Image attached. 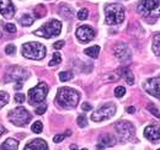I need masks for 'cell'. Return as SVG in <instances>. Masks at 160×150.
Instances as JSON below:
<instances>
[{
    "label": "cell",
    "instance_id": "obj_1",
    "mask_svg": "<svg viewBox=\"0 0 160 150\" xmlns=\"http://www.w3.org/2000/svg\"><path fill=\"white\" fill-rule=\"evenodd\" d=\"M79 92L72 88H62L56 97L57 103L63 108H74L79 102Z\"/></svg>",
    "mask_w": 160,
    "mask_h": 150
},
{
    "label": "cell",
    "instance_id": "obj_2",
    "mask_svg": "<svg viewBox=\"0 0 160 150\" xmlns=\"http://www.w3.org/2000/svg\"><path fill=\"white\" fill-rule=\"evenodd\" d=\"M124 20V8L121 4H108L105 8V22L107 25H118Z\"/></svg>",
    "mask_w": 160,
    "mask_h": 150
},
{
    "label": "cell",
    "instance_id": "obj_3",
    "mask_svg": "<svg viewBox=\"0 0 160 150\" xmlns=\"http://www.w3.org/2000/svg\"><path fill=\"white\" fill-rule=\"evenodd\" d=\"M137 10L144 18L157 19L160 16V0H140Z\"/></svg>",
    "mask_w": 160,
    "mask_h": 150
},
{
    "label": "cell",
    "instance_id": "obj_4",
    "mask_svg": "<svg viewBox=\"0 0 160 150\" xmlns=\"http://www.w3.org/2000/svg\"><path fill=\"white\" fill-rule=\"evenodd\" d=\"M22 56L28 59L41 60L46 57V47L38 42H27L22 46Z\"/></svg>",
    "mask_w": 160,
    "mask_h": 150
},
{
    "label": "cell",
    "instance_id": "obj_5",
    "mask_svg": "<svg viewBox=\"0 0 160 150\" xmlns=\"http://www.w3.org/2000/svg\"><path fill=\"white\" fill-rule=\"evenodd\" d=\"M62 31V22L58 20H51L43 26H41L38 30L35 31V35L43 38H52L58 36Z\"/></svg>",
    "mask_w": 160,
    "mask_h": 150
},
{
    "label": "cell",
    "instance_id": "obj_6",
    "mask_svg": "<svg viewBox=\"0 0 160 150\" xmlns=\"http://www.w3.org/2000/svg\"><path fill=\"white\" fill-rule=\"evenodd\" d=\"M8 117H9V121L12 124L18 126V127H23V126L28 124V122L31 121V114L28 113V111L26 108H23V107H16V108H14L12 111L9 112Z\"/></svg>",
    "mask_w": 160,
    "mask_h": 150
},
{
    "label": "cell",
    "instance_id": "obj_7",
    "mask_svg": "<svg viewBox=\"0 0 160 150\" xmlns=\"http://www.w3.org/2000/svg\"><path fill=\"white\" fill-rule=\"evenodd\" d=\"M48 94V85L43 81H41L40 84H37L35 88H32L28 91V98H30V105H38L42 103Z\"/></svg>",
    "mask_w": 160,
    "mask_h": 150
},
{
    "label": "cell",
    "instance_id": "obj_8",
    "mask_svg": "<svg viewBox=\"0 0 160 150\" xmlns=\"http://www.w3.org/2000/svg\"><path fill=\"white\" fill-rule=\"evenodd\" d=\"M115 131L117 133V135L120 137V139H122V140H129L134 135L136 128H134V126L131 122L121 121V122H117L115 124Z\"/></svg>",
    "mask_w": 160,
    "mask_h": 150
},
{
    "label": "cell",
    "instance_id": "obj_9",
    "mask_svg": "<svg viewBox=\"0 0 160 150\" xmlns=\"http://www.w3.org/2000/svg\"><path fill=\"white\" fill-rule=\"evenodd\" d=\"M115 113H116V106L112 102H110V103L103 105L98 111H95L92 113L91 114V119L94 122H102V121L110 119Z\"/></svg>",
    "mask_w": 160,
    "mask_h": 150
},
{
    "label": "cell",
    "instance_id": "obj_10",
    "mask_svg": "<svg viewBox=\"0 0 160 150\" xmlns=\"http://www.w3.org/2000/svg\"><path fill=\"white\" fill-rule=\"evenodd\" d=\"M30 76L28 72L21 67H10L8 70H6V76H5V80L9 82V81H23L26 80L27 78Z\"/></svg>",
    "mask_w": 160,
    "mask_h": 150
},
{
    "label": "cell",
    "instance_id": "obj_11",
    "mask_svg": "<svg viewBox=\"0 0 160 150\" xmlns=\"http://www.w3.org/2000/svg\"><path fill=\"white\" fill-rule=\"evenodd\" d=\"M143 88L149 95H152L157 98H160V76L148 79L143 84Z\"/></svg>",
    "mask_w": 160,
    "mask_h": 150
},
{
    "label": "cell",
    "instance_id": "obj_12",
    "mask_svg": "<svg viewBox=\"0 0 160 150\" xmlns=\"http://www.w3.org/2000/svg\"><path fill=\"white\" fill-rule=\"evenodd\" d=\"M113 53L116 58H118L121 62H128L132 58V51L129 49V47L126 43H117L113 47Z\"/></svg>",
    "mask_w": 160,
    "mask_h": 150
},
{
    "label": "cell",
    "instance_id": "obj_13",
    "mask_svg": "<svg viewBox=\"0 0 160 150\" xmlns=\"http://www.w3.org/2000/svg\"><path fill=\"white\" fill-rule=\"evenodd\" d=\"M77 37L80 42L82 43H88L95 37V31L92 27L88 26V25H82L77 28Z\"/></svg>",
    "mask_w": 160,
    "mask_h": 150
},
{
    "label": "cell",
    "instance_id": "obj_14",
    "mask_svg": "<svg viewBox=\"0 0 160 150\" xmlns=\"http://www.w3.org/2000/svg\"><path fill=\"white\" fill-rule=\"evenodd\" d=\"M144 137L150 142H158L160 139V126L159 124H150L145 127Z\"/></svg>",
    "mask_w": 160,
    "mask_h": 150
},
{
    "label": "cell",
    "instance_id": "obj_15",
    "mask_svg": "<svg viewBox=\"0 0 160 150\" xmlns=\"http://www.w3.org/2000/svg\"><path fill=\"white\" fill-rule=\"evenodd\" d=\"M0 12L4 18L11 19L15 14V8L11 0H0Z\"/></svg>",
    "mask_w": 160,
    "mask_h": 150
},
{
    "label": "cell",
    "instance_id": "obj_16",
    "mask_svg": "<svg viewBox=\"0 0 160 150\" xmlns=\"http://www.w3.org/2000/svg\"><path fill=\"white\" fill-rule=\"evenodd\" d=\"M115 144H116V138L112 134H102L98 142V149L102 150L105 148L113 147Z\"/></svg>",
    "mask_w": 160,
    "mask_h": 150
},
{
    "label": "cell",
    "instance_id": "obj_17",
    "mask_svg": "<svg viewBox=\"0 0 160 150\" xmlns=\"http://www.w3.org/2000/svg\"><path fill=\"white\" fill-rule=\"evenodd\" d=\"M23 150H48V145L43 139H33L32 142H30Z\"/></svg>",
    "mask_w": 160,
    "mask_h": 150
},
{
    "label": "cell",
    "instance_id": "obj_18",
    "mask_svg": "<svg viewBox=\"0 0 160 150\" xmlns=\"http://www.w3.org/2000/svg\"><path fill=\"white\" fill-rule=\"evenodd\" d=\"M118 76L123 78L128 85H133L134 84V76H133V73L131 72V69L126 68V67H122V68H118L117 72H116Z\"/></svg>",
    "mask_w": 160,
    "mask_h": 150
},
{
    "label": "cell",
    "instance_id": "obj_19",
    "mask_svg": "<svg viewBox=\"0 0 160 150\" xmlns=\"http://www.w3.org/2000/svg\"><path fill=\"white\" fill-rule=\"evenodd\" d=\"M19 148V142L14 138H9L6 139L1 145H0V150H18Z\"/></svg>",
    "mask_w": 160,
    "mask_h": 150
},
{
    "label": "cell",
    "instance_id": "obj_20",
    "mask_svg": "<svg viewBox=\"0 0 160 150\" xmlns=\"http://www.w3.org/2000/svg\"><path fill=\"white\" fill-rule=\"evenodd\" d=\"M59 12L64 19H72L74 16V10L69 5H62L59 9Z\"/></svg>",
    "mask_w": 160,
    "mask_h": 150
},
{
    "label": "cell",
    "instance_id": "obj_21",
    "mask_svg": "<svg viewBox=\"0 0 160 150\" xmlns=\"http://www.w3.org/2000/svg\"><path fill=\"white\" fill-rule=\"evenodd\" d=\"M84 52H85L86 56L91 57V58H98V57H99V53H100V47H99V46H92V47L86 48Z\"/></svg>",
    "mask_w": 160,
    "mask_h": 150
},
{
    "label": "cell",
    "instance_id": "obj_22",
    "mask_svg": "<svg viewBox=\"0 0 160 150\" xmlns=\"http://www.w3.org/2000/svg\"><path fill=\"white\" fill-rule=\"evenodd\" d=\"M19 21H20V23L22 26H31L33 23V21H35V18L31 14H25V15L21 16Z\"/></svg>",
    "mask_w": 160,
    "mask_h": 150
},
{
    "label": "cell",
    "instance_id": "obj_23",
    "mask_svg": "<svg viewBox=\"0 0 160 150\" xmlns=\"http://www.w3.org/2000/svg\"><path fill=\"white\" fill-rule=\"evenodd\" d=\"M153 52L155 56L160 57V33H157L153 38Z\"/></svg>",
    "mask_w": 160,
    "mask_h": 150
},
{
    "label": "cell",
    "instance_id": "obj_24",
    "mask_svg": "<svg viewBox=\"0 0 160 150\" xmlns=\"http://www.w3.org/2000/svg\"><path fill=\"white\" fill-rule=\"evenodd\" d=\"M60 62H62V57H60V53L59 52H56L53 57H52V59H51V62H49V67H54V65H58Z\"/></svg>",
    "mask_w": 160,
    "mask_h": 150
},
{
    "label": "cell",
    "instance_id": "obj_25",
    "mask_svg": "<svg viewBox=\"0 0 160 150\" xmlns=\"http://www.w3.org/2000/svg\"><path fill=\"white\" fill-rule=\"evenodd\" d=\"M147 110L152 113L153 116H155L157 118H159L160 119V112H159V110H158V107H157L154 103H149V105L147 106Z\"/></svg>",
    "mask_w": 160,
    "mask_h": 150
},
{
    "label": "cell",
    "instance_id": "obj_26",
    "mask_svg": "<svg viewBox=\"0 0 160 150\" xmlns=\"http://www.w3.org/2000/svg\"><path fill=\"white\" fill-rule=\"evenodd\" d=\"M9 102V94L8 92H4V91H0V110Z\"/></svg>",
    "mask_w": 160,
    "mask_h": 150
},
{
    "label": "cell",
    "instance_id": "obj_27",
    "mask_svg": "<svg viewBox=\"0 0 160 150\" xmlns=\"http://www.w3.org/2000/svg\"><path fill=\"white\" fill-rule=\"evenodd\" d=\"M46 15V8L43 6V5H38L36 9H35V16L37 18V19H40V18H43Z\"/></svg>",
    "mask_w": 160,
    "mask_h": 150
},
{
    "label": "cell",
    "instance_id": "obj_28",
    "mask_svg": "<svg viewBox=\"0 0 160 150\" xmlns=\"http://www.w3.org/2000/svg\"><path fill=\"white\" fill-rule=\"evenodd\" d=\"M70 79H73V73L72 72H60L59 73L60 81H69Z\"/></svg>",
    "mask_w": 160,
    "mask_h": 150
},
{
    "label": "cell",
    "instance_id": "obj_29",
    "mask_svg": "<svg viewBox=\"0 0 160 150\" xmlns=\"http://www.w3.org/2000/svg\"><path fill=\"white\" fill-rule=\"evenodd\" d=\"M77 123H78V126L80 128H85L88 126V119H86V117L84 114H80L79 117L77 118Z\"/></svg>",
    "mask_w": 160,
    "mask_h": 150
},
{
    "label": "cell",
    "instance_id": "obj_30",
    "mask_svg": "<svg viewBox=\"0 0 160 150\" xmlns=\"http://www.w3.org/2000/svg\"><path fill=\"white\" fill-rule=\"evenodd\" d=\"M31 129H32L33 133H41L42 129H43V124H42V122H41V121H36V122L32 124Z\"/></svg>",
    "mask_w": 160,
    "mask_h": 150
},
{
    "label": "cell",
    "instance_id": "obj_31",
    "mask_svg": "<svg viewBox=\"0 0 160 150\" xmlns=\"http://www.w3.org/2000/svg\"><path fill=\"white\" fill-rule=\"evenodd\" d=\"M88 16H89V10L88 9H80L79 12H78V19L81 20V21H84V20L88 19Z\"/></svg>",
    "mask_w": 160,
    "mask_h": 150
},
{
    "label": "cell",
    "instance_id": "obj_32",
    "mask_svg": "<svg viewBox=\"0 0 160 150\" xmlns=\"http://www.w3.org/2000/svg\"><path fill=\"white\" fill-rule=\"evenodd\" d=\"M72 134V132L68 131L65 134H58V135H56L54 138H53V140H54V143H60L62 140H64V138L67 137V135H70Z\"/></svg>",
    "mask_w": 160,
    "mask_h": 150
},
{
    "label": "cell",
    "instance_id": "obj_33",
    "mask_svg": "<svg viewBox=\"0 0 160 150\" xmlns=\"http://www.w3.org/2000/svg\"><path fill=\"white\" fill-rule=\"evenodd\" d=\"M4 30L6 32H9V33H14V32H16V26L14 23H6L4 26Z\"/></svg>",
    "mask_w": 160,
    "mask_h": 150
},
{
    "label": "cell",
    "instance_id": "obj_34",
    "mask_svg": "<svg viewBox=\"0 0 160 150\" xmlns=\"http://www.w3.org/2000/svg\"><path fill=\"white\" fill-rule=\"evenodd\" d=\"M124 94H126V89H124L123 86H117V88L115 89V96H116V97H122Z\"/></svg>",
    "mask_w": 160,
    "mask_h": 150
},
{
    "label": "cell",
    "instance_id": "obj_35",
    "mask_svg": "<svg viewBox=\"0 0 160 150\" xmlns=\"http://www.w3.org/2000/svg\"><path fill=\"white\" fill-rule=\"evenodd\" d=\"M15 49H16V48H15L14 44H9V46H6V48H5V53L10 56V54L15 53Z\"/></svg>",
    "mask_w": 160,
    "mask_h": 150
},
{
    "label": "cell",
    "instance_id": "obj_36",
    "mask_svg": "<svg viewBox=\"0 0 160 150\" xmlns=\"http://www.w3.org/2000/svg\"><path fill=\"white\" fill-rule=\"evenodd\" d=\"M25 95L23 94H16L15 95V101L18 102V103H23V101H25Z\"/></svg>",
    "mask_w": 160,
    "mask_h": 150
},
{
    "label": "cell",
    "instance_id": "obj_37",
    "mask_svg": "<svg viewBox=\"0 0 160 150\" xmlns=\"http://www.w3.org/2000/svg\"><path fill=\"white\" fill-rule=\"evenodd\" d=\"M46 111H47V105H41L40 107L36 108V113L37 114H43Z\"/></svg>",
    "mask_w": 160,
    "mask_h": 150
},
{
    "label": "cell",
    "instance_id": "obj_38",
    "mask_svg": "<svg viewBox=\"0 0 160 150\" xmlns=\"http://www.w3.org/2000/svg\"><path fill=\"white\" fill-rule=\"evenodd\" d=\"M64 47V41H58V42H56L54 44H53V48L54 49H60V48H63Z\"/></svg>",
    "mask_w": 160,
    "mask_h": 150
},
{
    "label": "cell",
    "instance_id": "obj_39",
    "mask_svg": "<svg viewBox=\"0 0 160 150\" xmlns=\"http://www.w3.org/2000/svg\"><path fill=\"white\" fill-rule=\"evenodd\" d=\"M81 108H82V111H91V110H92L91 105H89V103H86V102H84V103L81 105Z\"/></svg>",
    "mask_w": 160,
    "mask_h": 150
},
{
    "label": "cell",
    "instance_id": "obj_40",
    "mask_svg": "<svg viewBox=\"0 0 160 150\" xmlns=\"http://www.w3.org/2000/svg\"><path fill=\"white\" fill-rule=\"evenodd\" d=\"M22 84H23V81H18V84L15 85V89L16 90H20L21 88H22Z\"/></svg>",
    "mask_w": 160,
    "mask_h": 150
},
{
    "label": "cell",
    "instance_id": "obj_41",
    "mask_svg": "<svg viewBox=\"0 0 160 150\" xmlns=\"http://www.w3.org/2000/svg\"><path fill=\"white\" fill-rule=\"evenodd\" d=\"M134 111H136L134 107H132V106H131V107H127V112L128 113H134Z\"/></svg>",
    "mask_w": 160,
    "mask_h": 150
},
{
    "label": "cell",
    "instance_id": "obj_42",
    "mask_svg": "<svg viewBox=\"0 0 160 150\" xmlns=\"http://www.w3.org/2000/svg\"><path fill=\"white\" fill-rule=\"evenodd\" d=\"M5 132H6V129H5V128H4L2 126H0V137H1V135H2V134H4Z\"/></svg>",
    "mask_w": 160,
    "mask_h": 150
},
{
    "label": "cell",
    "instance_id": "obj_43",
    "mask_svg": "<svg viewBox=\"0 0 160 150\" xmlns=\"http://www.w3.org/2000/svg\"><path fill=\"white\" fill-rule=\"evenodd\" d=\"M70 150H80V149H78L77 145H72V147H70Z\"/></svg>",
    "mask_w": 160,
    "mask_h": 150
},
{
    "label": "cell",
    "instance_id": "obj_44",
    "mask_svg": "<svg viewBox=\"0 0 160 150\" xmlns=\"http://www.w3.org/2000/svg\"><path fill=\"white\" fill-rule=\"evenodd\" d=\"M80 150H88L86 148H82V149H80Z\"/></svg>",
    "mask_w": 160,
    "mask_h": 150
},
{
    "label": "cell",
    "instance_id": "obj_45",
    "mask_svg": "<svg viewBox=\"0 0 160 150\" xmlns=\"http://www.w3.org/2000/svg\"><path fill=\"white\" fill-rule=\"evenodd\" d=\"M159 150H160V149H159Z\"/></svg>",
    "mask_w": 160,
    "mask_h": 150
}]
</instances>
